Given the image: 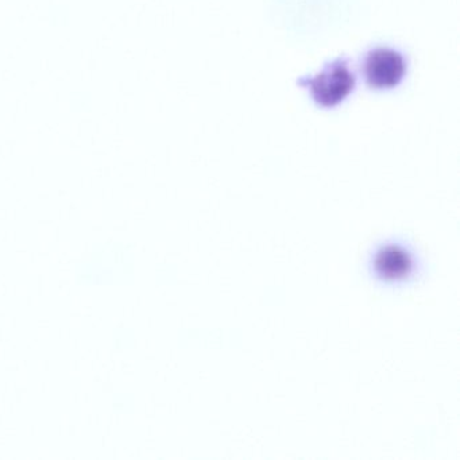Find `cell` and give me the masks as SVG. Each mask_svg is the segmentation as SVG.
Instances as JSON below:
<instances>
[{
	"mask_svg": "<svg viewBox=\"0 0 460 460\" xmlns=\"http://www.w3.org/2000/svg\"><path fill=\"white\" fill-rule=\"evenodd\" d=\"M297 84L308 91L317 106L333 109L351 95L357 84V77L349 68V61L338 58L327 64L314 76L301 77Z\"/></svg>",
	"mask_w": 460,
	"mask_h": 460,
	"instance_id": "obj_2",
	"label": "cell"
},
{
	"mask_svg": "<svg viewBox=\"0 0 460 460\" xmlns=\"http://www.w3.org/2000/svg\"><path fill=\"white\" fill-rule=\"evenodd\" d=\"M408 64L398 50L376 48L363 58L362 74L371 90H393L405 79Z\"/></svg>",
	"mask_w": 460,
	"mask_h": 460,
	"instance_id": "obj_3",
	"label": "cell"
},
{
	"mask_svg": "<svg viewBox=\"0 0 460 460\" xmlns=\"http://www.w3.org/2000/svg\"><path fill=\"white\" fill-rule=\"evenodd\" d=\"M370 276L386 287H401L413 281L421 270L416 250L402 239H387L374 247L367 261Z\"/></svg>",
	"mask_w": 460,
	"mask_h": 460,
	"instance_id": "obj_1",
	"label": "cell"
}]
</instances>
